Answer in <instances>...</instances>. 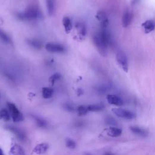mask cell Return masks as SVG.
<instances>
[{"label":"cell","instance_id":"cell-14","mask_svg":"<svg viewBox=\"0 0 155 155\" xmlns=\"http://www.w3.org/2000/svg\"><path fill=\"white\" fill-rule=\"evenodd\" d=\"M142 26L144 29L145 33L149 34L154 29V23L152 20H147L143 23Z\"/></svg>","mask_w":155,"mask_h":155},{"label":"cell","instance_id":"cell-3","mask_svg":"<svg viewBox=\"0 0 155 155\" xmlns=\"http://www.w3.org/2000/svg\"><path fill=\"white\" fill-rule=\"evenodd\" d=\"M113 113L117 116L126 119H133L136 117V115L132 111L129 110L124 109V108H114L112 109Z\"/></svg>","mask_w":155,"mask_h":155},{"label":"cell","instance_id":"cell-31","mask_svg":"<svg viewBox=\"0 0 155 155\" xmlns=\"http://www.w3.org/2000/svg\"><path fill=\"white\" fill-rule=\"evenodd\" d=\"M138 1H139V0H133L132 3H133V4H135V3H136Z\"/></svg>","mask_w":155,"mask_h":155},{"label":"cell","instance_id":"cell-22","mask_svg":"<svg viewBox=\"0 0 155 155\" xmlns=\"http://www.w3.org/2000/svg\"><path fill=\"white\" fill-rule=\"evenodd\" d=\"M32 116L35 119L37 124L39 127L44 128V127H45L46 126H47V123H46V122L43 119H42L41 118L37 116H35V115H33Z\"/></svg>","mask_w":155,"mask_h":155},{"label":"cell","instance_id":"cell-19","mask_svg":"<svg viewBox=\"0 0 155 155\" xmlns=\"http://www.w3.org/2000/svg\"><path fill=\"white\" fill-rule=\"evenodd\" d=\"M46 6L48 14L52 16L55 12V0H46Z\"/></svg>","mask_w":155,"mask_h":155},{"label":"cell","instance_id":"cell-16","mask_svg":"<svg viewBox=\"0 0 155 155\" xmlns=\"http://www.w3.org/2000/svg\"><path fill=\"white\" fill-rule=\"evenodd\" d=\"M122 134V130L117 127H110L108 129L107 135L111 137H118Z\"/></svg>","mask_w":155,"mask_h":155},{"label":"cell","instance_id":"cell-5","mask_svg":"<svg viewBox=\"0 0 155 155\" xmlns=\"http://www.w3.org/2000/svg\"><path fill=\"white\" fill-rule=\"evenodd\" d=\"M116 59L124 71L125 72H127L129 70V63L126 55L123 52L119 51L116 54Z\"/></svg>","mask_w":155,"mask_h":155},{"label":"cell","instance_id":"cell-27","mask_svg":"<svg viewBox=\"0 0 155 155\" xmlns=\"http://www.w3.org/2000/svg\"><path fill=\"white\" fill-rule=\"evenodd\" d=\"M66 145L67 147L70 149H73L76 147V143L72 139L70 138H67L66 139Z\"/></svg>","mask_w":155,"mask_h":155},{"label":"cell","instance_id":"cell-21","mask_svg":"<svg viewBox=\"0 0 155 155\" xmlns=\"http://www.w3.org/2000/svg\"><path fill=\"white\" fill-rule=\"evenodd\" d=\"M104 108V105L103 104H92L87 106L88 111L90 112H98L102 110Z\"/></svg>","mask_w":155,"mask_h":155},{"label":"cell","instance_id":"cell-13","mask_svg":"<svg viewBox=\"0 0 155 155\" xmlns=\"http://www.w3.org/2000/svg\"><path fill=\"white\" fill-rule=\"evenodd\" d=\"M130 130L134 134L141 137H145L148 135V132L147 130L137 126H132L130 127Z\"/></svg>","mask_w":155,"mask_h":155},{"label":"cell","instance_id":"cell-29","mask_svg":"<svg viewBox=\"0 0 155 155\" xmlns=\"http://www.w3.org/2000/svg\"><path fill=\"white\" fill-rule=\"evenodd\" d=\"M65 108L67 110H68V111H69V112H73V111H74L75 110V108H74V107L72 105H71V104H66V105H65Z\"/></svg>","mask_w":155,"mask_h":155},{"label":"cell","instance_id":"cell-4","mask_svg":"<svg viewBox=\"0 0 155 155\" xmlns=\"http://www.w3.org/2000/svg\"><path fill=\"white\" fill-rule=\"evenodd\" d=\"M7 106L9 109V111L11 113V116L13 122H21L23 120V115L20 112V111L18 109V108L16 107L14 104L8 102Z\"/></svg>","mask_w":155,"mask_h":155},{"label":"cell","instance_id":"cell-8","mask_svg":"<svg viewBox=\"0 0 155 155\" xmlns=\"http://www.w3.org/2000/svg\"><path fill=\"white\" fill-rule=\"evenodd\" d=\"M133 13L129 10H127L123 15L122 23L124 27H127L132 23L133 20Z\"/></svg>","mask_w":155,"mask_h":155},{"label":"cell","instance_id":"cell-20","mask_svg":"<svg viewBox=\"0 0 155 155\" xmlns=\"http://www.w3.org/2000/svg\"><path fill=\"white\" fill-rule=\"evenodd\" d=\"M53 95V90L49 87H44L42 89V95L45 99L50 98Z\"/></svg>","mask_w":155,"mask_h":155},{"label":"cell","instance_id":"cell-12","mask_svg":"<svg viewBox=\"0 0 155 155\" xmlns=\"http://www.w3.org/2000/svg\"><path fill=\"white\" fill-rule=\"evenodd\" d=\"M49 149V145L45 143H41L37 145L33 150V151L37 154H44Z\"/></svg>","mask_w":155,"mask_h":155},{"label":"cell","instance_id":"cell-15","mask_svg":"<svg viewBox=\"0 0 155 155\" xmlns=\"http://www.w3.org/2000/svg\"><path fill=\"white\" fill-rule=\"evenodd\" d=\"M63 24L66 32L67 34H69L73 28V25L71 20L69 17H64L63 20Z\"/></svg>","mask_w":155,"mask_h":155},{"label":"cell","instance_id":"cell-2","mask_svg":"<svg viewBox=\"0 0 155 155\" xmlns=\"http://www.w3.org/2000/svg\"><path fill=\"white\" fill-rule=\"evenodd\" d=\"M41 17L39 10L35 7H30L24 12L18 13L17 17L23 21L34 20L39 18Z\"/></svg>","mask_w":155,"mask_h":155},{"label":"cell","instance_id":"cell-10","mask_svg":"<svg viewBox=\"0 0 155 155\" xmlns=\"http://www.w3.org/2000/svg\"><path fill=\"white\" fill-rule=\"evenodd\" d=\"M6 129L7 130H9V131H10L11 132L13 133L15 135V136H17V137L19 139V140L23 141L26 139V135L20 129L13 127V126H7L6 127Z\"/></svg>","mask_w":155,"mask_h":155},{"label":"cell","instance_id":"cell-17","mask_svg":"<svg viewBox=\"0 0 155 155\" xmlns=\"http://www.w3.org/2000/svg\"><path fill=\"white\" fill-rule=\"evenodd\" d=\"M75 27L76 29V30L78 32V34L81 36V37H85L86 34H87V29H86V26L82 23H78L76 26Z\"/></svg>","mask_w":155,"mask_h":155},{"label":"cell","instance_id":"cell-7","mask_svg":"<svg viewBox=\"0 0 155 155\" xmlns=\"http://www.w3.org/2000/svg\"><path fill=\"white\" fill-rule=\"evenodd\" d=\"M96 18L101 24L103 29H105L108 25V20L106 13L103 11L98 12L96 15Z\"/></svg>","mask_w":155,"mask_h":155},{"label":"cell","instance_id":"cell-32","mask_svg":"<svg viewBox=\"0 0 155 155\" xmlns=\"http://www.w3.org/2000/svg\"><path fill=\"white\" fill-rule=\"evenodd\" d=\"M105 155H112V154H111L110 153H107L105 154Z\"/></svg>","mask_w":155,"mask_h":155},{"label":"cell","instance_id":"cell-33","mask_svg":"<svg viewBox=\"0 0 155 155\" xmlns=\"http://www.w3.org/2000/svg\"><path fill=\"white\" fill-rule=\"evenodd\" d=\"M86 155H91V154H88V153H87V154H86Z\"/></svg>","mask_w":155,"mask_h":155},{"label":"cell","instance_id":"cell-30","mask_svg":"<svg viewBox=\"0 0 155 155\" xmlns=\"http://www.w3.org/2000/svg\"><path fill=\"white\" fill-rule=\"evenodd\" d=\"M0 155H4V153H3V150L1 148V147H0Z\"/></svg>","mask_w":155,"mask_h":155},{"label":"cell","instance_id":"cell-18","mask_svg":"<svg viewBox=\"0 0 155 155\" xmlns=\"http://www.w3.org/2000/svg\"><path fill=\"white\" fill-rule=\"evenodd\" d=\"M28 44L36 49H40L42 48V43L40 41L36 39H30L27 40Z\"/></svg>","mask_w":155,"mask_h":155},{"label":"cell","instance_id":"cell-25","mask_svg":"<svg viewBox=\"0 0 155 155\" xmlns=\"http://www.w3.org/2000/svg\"><path fill=\"white\" fill-rule=\"evenodd\" d=\"M0 39L6 43L11 42V39L9 37L6 33H4L1 29H0Z\"/></svg>","mask_w":155,"mask_h":155},{"label":"cell","instance_id":"cell-24","mask_svg":"<svg viewBox=\"0 0 155 155\" xmlns=\"http://www.w3.org/2000/svg\"><path fill=\"white\" fill-rule=\"evenodd\" d=\"M77 110H78V115L80 116L86 115L88 112L87 109V107L82 105L78 106Z\"/></svg>","mask_w":155,"mask_h":155},{"label":"cell","instance_id":"cell-23","mask_svg":"<svg viewBox=\"0 0 155 155\" xmlns=\"http://www.w3.org/2000/svg\"><path fill=\"white\" fill-rule=\"evenodd\" d=\"M0 119H3L6 121L10 120V115L6 109L3 108V109L0 110Z\"/></svg>","mask_w":155,"mask_h":155},{"label":"cell","instance_id":"cell-26","mask_svg":"<svg viewBox=\"0 0 155 155\" xmlns=\"http://www.w3.org/2000/svg\"><path fill=\"white\" fill-rule=\"evenodd\" d=\"M61 78V75L60 73H56L55 74H53V75H52L50 78H49V82L52 84L53 85L55 84V83L59 80L60 78Z\"/></svg>","mask_w":155,"mask_h":155},{"label":"cell","instance_id":"cell-9","mask_svg":"<svg viewBox=\"0 0 155 155\" xmlns=\"http://www.w3.org/2000/svg\"><path fill=\"white\" fill-rule=\"evenodd\" d=\"M107 100L108 104L116 106H121L124 104L122 99L115 95H108L107 96Z\"/></svg>","mask_w":155,"mask_h":155},{"label":"cell","instance_id":"cell-11","mask_svg":"<svg viewBox=\"0 0 155 155\" xmlns=\"http://www.w3.org/2000/svg\"><path fill=\"white\" fill-rule=\"evenodd\" d=\"M9 154V155H26L23 148L17 144L12 146Z\"/></svg>","mask_w":155,"mask_h":155},{"label":"cell","instance_id":"cell-28","mask_svg":"<svg viewBox=\"0 0 155 155\" xmlns=\"http://www.w3.org/2000/svg\"><path fill=\"white\" fill-rule=\"evenodd\" d=\"M105 121L107 124L110 125V126H115L117 124L116 120L113 118H112L110 116H108L105 118Z\"/></svg>","mask_w":155,"mask_h":155},{"label":"cell","instance_id":"cell-6","mask_svg":"<svg viewBox=\"0 0 155 155\" xmlns=\"http://www.w3.org/2000/svg\"><path fill=\"white\" fill-rule=\"evenodd\" d=\"M45 49L49 52L60 53H63L65 51V48L63 45L59 44L49 42L45 45Z\"/></svg>","mask_w":155,"mask_h":155},{"label":"cell","instance_id":"cell-1","mask_svg":"<svg viewBox=\"0 0 155 155\" xmlns=\"http://www.w3.org/2000/svg\"><path fill=\"white\" fill-rule=\"evenodd\" d=\"M94 43L98 52L103 56L107 55L108 44L110 42V36L105 29H102L93 38Z\"/></svg>","mask_w":155,"mask_h":155}]
</instances>
